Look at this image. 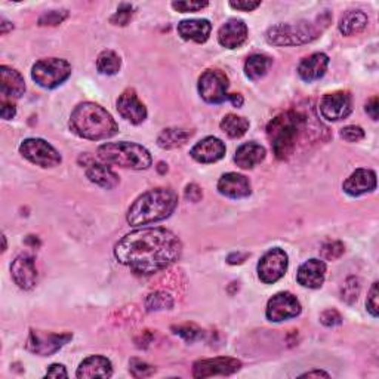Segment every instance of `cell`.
Returning <instances> with one entry per match:
<instances>
[{"label":"cell","instance_id":"f1b7e54d","mask_svg":"<svg viewBox=\"0 0 379 379\" xmlns=\"http://www.w3.org/2000/svg\"><path fill=\"white\" fill-rule=\"evenodd\" d=\"M193 132L185 131L181 127H169L162 131V134L157 138V145L163 150H174L178 147H183L192 138Z\"/></svg>","mask_w":379,"mask_h":379},{"label":"cell","instance_id":"4316f807","mask_svg":"<svg viewBox=\"0 0 379 379\" xmlns=\"http://www.w3.org/2000/svg\"><path fill=\"white\" fill-rule=\"evenodd\" d=\"M86 176L89 178V181L91 183L107 190H112L119 184L117 174L113 172L108 166L101 163L89 165L86 169Z\"/></svg>","mask_w":379,"mask_h":379},{"label":"cell","instance_id":"83f0119b","mask_svg":"<svg viewBox=\"0 0 379 379\" xmlns=\"http://www.w3.org/2000/svg\"><path fill=\"white\" fill-rule=\"evenodd\" d=\"M367 23L369 18L363 11H348L339 21V32L344 36H354L362 33Z\"/></svg>","mask_w":379,"mask_h":379},{"label":"cell","instance_id":"44dd1931","mask_svg":"<svg viewBox=\"0 0 379 379\" xmlns=\"http://www.w3.org/2000/svg\"><path fill=\"white\" fill-rule=\"evenodd\" d=\"M247 39V25L242 19H228V21L219 28L218 41L227 49H236L242 46Z\"/></svg>","mask_w":379,"mask_h":379},{"label":"cell","instance_id":"2e32d148","mask_svg":"<svg viewBox=\"0 0 379 379\" xmlns=\"http://www.w3.org/2000/svg\"><path fill=\"white\" fill-rule=\"evenodd\" d=\"M117 112L132 125L143 123L147 119V108L143 104V101H139V98L134 89H126V91L119 96Z\"/></svg>","mask_w":379,"mask_h":379},{"label":"cell","instance_id":"d6986e66","mask_svg":"<svg viewBox=\"0 0 379 379\" xmlns=\"http://www.w3.org/2000/svg\"><path fill=\"white\" fill-rule=\"evenodd\" d=\"M0 91H2L3 101L21 98L25 92L24 77L17 70L2 65L0 67Z\"/></svg>","mask_w":379,"mask_h":379},{"label":"cell","instance_id":"8d00e7d4","mask_svg":"<svg viewBox=\"0 0 379 379\" xmlns=\"http://www.w3.org/2000/svg\"><path fill=\"white\" fill-rule=\"evenodd\" d=\"M132 11H134L132 5L122 3L121 6H119L117 12L112 18H110V23L114 25H126L129 21H131V18L134 15Z\"/></svg>","mask_w":379,"mask_h":379},{"label":"cell","instance_id":"db71d44e","mask_svg":"<svg viewBox=\"0 0 379 379\" xmlns=\"http://www.w3.org/2000/svg\"><path fill=\"white\" fill-rule=\"evenodd\" d=\"M158 171H161L162 174L167 172V165H165L163 162H162V163H158Z\"/></svg>","mask_w":379,"mask_h":379},{"label":"cell","instance_id":"74e56055","mask_svg":"<svg viewBox=\"0 0 379 379\" xmlns=\"http://www.w3.org/2000/svg\"><path fill=\"white\" fill-rule=\"evenodd\" d=\"M345 252V247L341 242H331V243H326L322 246L320 249V254L325 259H327V261H335V259L341 258Z\"/></svg>","mask_w":379,"mask_h":379},{"label":"cell","instance_id":"5b68a950","mask_svg":"<svg viewBox=\"0 0 379 379\" xmlns=\"http://www.w3.org/2000/svg\"><path fill=\"white\" fill-rule=\"evenodd\" d=\"M331 15L325 14L318 17L316 21H301L295 24H277L268 30L265 39L274 46H298L310 43L323 33L329 25Z\"/></svg>","mask_w":379,"mask_h":379},{"label":"cell","instance_id":"4dcf8cb0","mask_svg":"<svg viewBox=\"0 0 379 379\" xmlns=\"http://www.w3.org/2000/svg\"><path fill=\"white\" fill-rule=\"evenodd\" d=\"M221 131L230 138H240L249 129V121L237 114H227L221 121Z\"/></svg>","mask_w":379,"mask_h":379},{"label":"cell","instance_id":"ffe728a7","mask_svg":"<svg viewBox=\"0 0 379 379\" xmlns=\"http://www.w3.org/2000/svg\"><path fill=\"white\" fill-rule=\"evenodd\" d=\"M218 192L228 198H245L251 194V183L245 175L228 172L218 181Z\"/></svg>","mask_w":379,"mask_h":379},{"label":"cell","instance_id":"7c38bea8","mask_svg":"<svg viewBox=\"0 0 379 379\" xmlns=\"http://www.w3.org/2000/svg\"><path fill=\"white\" fill-rule=\"evenodd\" d=\"M301 314V304L291 292H278L267 304L265 316L273 323H280Z\"/></svg>","mask_w":379,"mask_h":379},{"label":"cell","instance_id":"4fadbf2b","mask_svg":"<svg viewBox=\"0 0 379 379\" xmlns=\"http://www.w3.org/2000/svg\"><path fill=\"white\" fill-rule=\"evenodd\" d=\"M318 110L323 119L329 122H338L350 116L353 112L351 95L344 91L326 94L318 104Z\"/></svg>","mask_w":379,"mask_h":379},{"label":"cell","instance_id":"836d02e7","mask_svg":"<svg viewBox=\"0 0 379 379\" xmlns=\"http://www.w3.org/2000/svg\"><path fill=\"white\" fill-rule=\"evenodd\" d=\"M358 294H360V282H358V278L356 277H350L342 286V291H341L342 301L353 304L357 299Z\"/></svg>","mask_w":379,"mask_h":379},{"label":"cell","instance_id":"e575fe53","mask_svg":"<svg viewBox=\"0 0 379 379\" xmlns=\"http://www.w3.org/2000/svg\"><path fill=\"white\" fill-rule=\"evenodd\" d=\"M172 331L183 336L187 342H194L197 339H201L203 336L202 329H198L196 325H183V326H174Z\"/></svg>","mask_w":379,"mask_h":379},{"label":"cell","instance_id":"3957f363","mask_svg":"<svg viewBox=\"0 0 379 379\" xmlns=\"http://www.w3.org/2000/svg\"><path fill=\"white\" fill-rule=\"evenodd\" d=\"M72 131L85 139L101 141L114 136L119 132V126L113 116L105 108L94 103L79 104L70 116Z\"/></svg>","mask_w":379,"mask_h":379},{"label":"cell","instance_id":"60d3db41","mask_svg":"<svg viewBox=\"0 0 379 379\" xmlns=\"http://www.w3.org/2000/svg\"><path fill=\"white\" fill-rule=\"evenodd\" d=\"M378 296H379V292H378V282H375V283L372 285V287H371V291H369L367 301H366L367 311L371 313L373 317H378V314H379Z\"/></svg>","mask_w":379,"mask_h":379},{"label":"cell","instance_id":"1f68e13d","mask_svg":"<svg viewBox=\"0 0 379 379\" xmlns=\"http://www.w3.org/2000/svg\"><path fill=\"white\" fill-rule=\"evenodd\" d=\"M122 67V59L114 51H104L98 55L96 68L101 74L113 76L117 74Z\"/></svg>","mask_w":379,"mask_h":379},{"label":"cell","instance_id":"5bb4252c","mask_svg":"<svg viewBox=\"0 0 379 379\" xmlns=\"http://www.w3.org/2000/svg\"><path fill=\"white\" fill-rule=\"evenodd\" d=\"M242 362L232 357H216L209 360H198L193 365L194 378H209L216 375H233L240 371Z\"/></svg>","mask_w":379,"mask_h":379},{"label":"cell","instance_id":"7a4b0ae2","mask_svg":"<svg viewBox=\"0 0 379 379\" xmlns=\"http://www.w3.org/2000/svg\"><path fill=\"white\" fill-rule=\"evenodd\" d=\"M178 205V196L171 188H154L139 196L127 209V223L139 227L169 218Z\"/></svg>","mask_w":379,"mask_h":379},{"label":"cell","instance_id":"9c48e42d","mask_svg":"<svg viewBox=\"0 0 379 379\" xmlns=\"http://www.w3.org/2000/svg\"><path fill=\"white\" fill-rule=\"evenodd\" d=\"M21 153L27 161L42 167H54L61 163V156L57 150L41 138H28L19 145Z\"/></svg>","mask_w":379,"mask_h":379},{"label":"cell","instance_id":"ee69618b","mask_svg":"<svg viewBox=\"0 0 379 379\" xmlns=\"http://www.w3.org/2000/svg\"><path fill=\"white\" fill-rule=\"evenodd\" d=\"M230 6L237 11H245L251 12L258 6H261V2H254V0H237V2H230Z\"/></svg>","mask_w":379,"mask_h":379},{"label":"cell","instance_id":"f35d334b","mask_svg":"<svg viewBox=\"0 0 379 379\" xmlns=\"http://www.w3.org/2000/svg\"><path fill=\"white\" fill-rule=\"evenodd\" d=\"M68 17L65 9H59V11H49L39 18V25H58L61 24Z\"/></svg>","mask_w":379,"mask_h":379},{"label":"cell","instance_id":"f907efd6","mask_svg":"<svg viewBox=\"0 0 379 379\" xmlns=\"http://www.w3.org/2000/svg\"><path fill=\"white\" fill-rule=\"evenodd\" d=\"M228 101H230L234 107H242L243 105V96L238 95V94L228 95Z\"/></svg>","mask_w":379,"mask_h":379},{"label":"cell","instance_id":"ab89813d","mask_svg":"<svg viewBox=\"0 0 379 379\" xmlns=\"http://www.w3.org/2000/svg\"><path fill=\"white\" fill-rule=\"evenodd\" d=\"M341 138H344L348 143H358L365 138V131L360 126L350 125L341 129Z\"/></svg>","mask_w":379,"mask_h":379},{"label":"cell","instance_id":"8fae6325","mask_svg":"<svg viewBox=\"0 0 379 379\" xmlns=\"http://www.w3.org/2000/svg\"><path fill=\"white\" fill-rule=\"evenodd\" d=\"M287 270V254L280 247L270 249L258 263V276L265 285L280 280Z\"/></svg>","mask_w":379,"mask_h":379},{"label":"cell","instance_id":"6da1fadb","mask_svg":"<svg viewBox=\"0 0 379 379\" xmlns=\"http://www.w3.org/2000/svg\"><path fill=\"white\" fill-rule=\"evenodd\" d=\"M181 252V240L166 228L135 230L114 246L117 261L138 274H154L165 270L178 261Z\"/></svg>","mask_w":379,"mask_h":379},{"label":"cell","instance_id":"603a6c76","mask_svg":"<svg viewBox=\"0 0 379 379\" xmlns=\"http://www.w3.org/2000/svg\"><path fill=\"white\" fill-rule=\"evenodd\" d=\"M329 65V57L326 54L317 52L310 57L304 58L301 64L298 67V74L304 82H314L322 79L326 74V70Z\"/></svg>","mask_w":379,"mask_h":379},{"label":"cell","instance_id":"277c9868","mask_svg":"<svg viewBox=\"0 0 379 379\" xmlns=\"http://www.w3.org/2000/svg\"><path fill=\"white\" fill-rule=\"evenodd\" d=\"M304 126V116L296 112H286L274 117L267 126V136L278 161L292 156L296 139Z\"/></svg>","mask_w":379,"mask_h":379},{"label":"cell","instance_id":"cb8c5ba5","mask_svg":"<svg viewBox=\"0 0 379 379\" xmlns=\"http://www.w3.org/2000/svg\"><path fill=\"white\" fill-rule=\"evenodd\" d=\"M212 25L207 19H184L178 24V34L184 41L205 43L211 36Z\"/></svg>","mask_w":379,"mask_h":379},{"label":"cell","instance_id":"7402d4cb","mask_svg":"<svg viewBox=\"0 0 379 379\" xmlns=\"http://www.w3.org/2000/svg\"><path fill=\"white\" fill-rule=\"evenodd\" d=\"M326 277V264L322 259H310L299 267L296 280L298 283L308 289L322 287Z\"/></svg>","mask_w":379,"mask_h":379},{"label":"cell","instance_id":"c3c4849f","mask_svg":"<svg viewBox=\"0 0 379 379\" xmlns=\"http://www.w3.org/2000/svg\"><path fill=\"white\" fill-rule=\"evenodd\" d=\"M378 108H379L378 96H372L366 104V113L371 116L372 121H378Z\"/></svg>","mask_w":379,"mask_h":379},{"label":"cell","instance_id":"bcb514c9","mask_svg":"<svg viewBox=\"0 0 379 379\" xmlns=\"http://www.w3.org/2000/svg\"><path fill=\"white\" fill-rule=\"evenodd\" d=\"M0 114L5 121H11L17 114V108L12 104V101H2V110H0Z\"/></svg>","mask_w":379,"mask_h":379},{"label":"cell","instance_id":"8992f818","mask_svg":"<svg viewBox=\"0 0 379 379\" xmlns=\"http://www.w3.org/2000/svg\"><path fill=\"white\" fill-rule=\"evenodd\" d=\"M98 157L107 165H116L134 171L148 169L153 163L147 148L135 143H107L98 148Z\"/></svg>","mask_w":379,"mask_h":379},{"label":"cell","instance_id":"52a82bcc","mask_svg":"<svg viewBox=\"0 0 379 379\" xmlns=\"http://www.w3.org/2000/svg\"><path fill=\"white\" fill-rule=\"evenodd\" d=\"M72 76V65L63 58H45L32 68V79L45 89H54L63 85Z\"/></svg>","mask_w":379,"mask_h":379},{"label":"cell","instance_id":"681fc988","mask_svg":"<svg viewBox=\"0 0 379 379\" xmlns=\"http://www.w3.org/2000/svg\"><path fill=\"white\" fill-rule=\"evenodd\" d=\"M247 256H249V254H240V252L232 254L230 256H228V264H232V265L242 264V263H245V259H246Z\"/></svg>","mask_w":379,"mask_h":379},{"label":"cell","instance_id":"484cf974","mask_svg":"<svg viewBox=\"0 0 379 379\" xmlns=\"http://www.w3.org/2000/svg\"><path fill=\"white\" fill-rule=\"evenodd\" d=\"M265 148L258 143H246L237 148L234 162L242 169H252L265 158Z\"/></svg>","mask_w":379,"mask_h":379},{"label":"cell","instance_id":"816d5d0a","mask_svg":"<svg viewBox=\"0 0 379 379\" xmlns=\"http://www.w3.org/2000/svg\"><path fill=\"white\" fill-rule=\"evenodd\" d=\"M12 28H14L12 23H9V21H6L5 18H2V24H0V33L6 34L9 32V30H12Z\"/></svg>","mask_w":379,"mask_h":379},{"label":"cell","instance_id":"d4e9b609","mask_svg":"<svg viewBox=\"0 0 379 379\" xmlns=\"http://www.w3.org/2000/svg\"><path fill=\"white\" fill-rule=\"evenodd\" d=\"M113 375V365L104 356H91L79 366L77 378H110Z\"/></svg>","mask_w":379,"mask_h":379},{"label":"cell","instance_id":"d6a6232c","mask_svg":"<svg viewBox=\"0 0 379 379\" xmlns=\"http://www.w3.org/2000/svg\"><path fill=\"white\" fill-rule=\"evenodd\" d=\"M145 307L148 311H162V310H171L174 307V298L166 292H154L150 294L145 299Z\"/></svg>","mask_w":379,"mask_h":379},{"label":"cell","instance_id":"9a60e30c","mask_svg":"<svg viewBox=\"0 0 379 379\" xmlns=\"http://www.w3.org/2000/svg\"><path fill=\"white\" fill-rule=\"evenodd\" d=\"M11 273L14 282L18 287L30 291L37 283V270L34 264V258L28 254L18 255L11 265Z\"/></svg>","mask_w":379,"mask_h":379},{"label":"cell","instance_id":"f5cc1de1","mask_svg":"<svg viewBox=\"0 0 379 379\" xmlns=\"http://www.w3.org/2000/svg\"><path fill=\"white\" fill-rule=\"evenodd\" d=\"M313 376H325L329 378V373L323 372V371H313V372H307L304 375H301V378H313Z\"/></svg>","mask_w":379,"mask_h":379},{"label":"cell","instance_id":"e0dca14e","mask_svg":"<svg viewBox=\"0 0 379 379\" xmlns=\"http://www.w3.org/2000/svg\"><path fill=\"white\" fill-rule=\"evenodd\" d=\"M225 144L216 136H207L198 141L190 154L198 163H215L225 156Z\"/></svg>","mask_w":379,"mask_h":379},{"label":"cell","instance_id":"d590c367","mask_svg":"<svg viewBox=\"0 0 379 379\" xmlns=\"http://www.w3.org/2000/svg\"><path fill=\"white\" fill-rule=\"evenodd\" d=\"M129 372H131V375L134 378H147V376H152L154 375L156 369L148 365L143 360H138V358H132L131 362H129Z\"/></svg>","mask_w":379,"mask_h":379},{"label":"cell","instance_id":"7bdbcfd3","mask_svg":"<svg viewBox=\"0 0 379 379\" xmlns=\"http://www.w3.org/2000/svg\"><path fill=\"white\" fill-rule=\"evenodd\" d=\"M320 322L327 327H335L342 323V316L332 308V310H326L320 314Z\"/></svg>","mask_w":379,"mask_h":379},{"label":"cell","instance_id":"ba28073f","mask_svg":"<svg viewBox=\"0 0 379 379\" xmlns=\"http://www.w3.org/2000/svg\"><path fill=\"white\" fill-rule=\"evenodd\" d=\"M228 77L221 70H206L198 79V94L209 104L228 101Z\"/></svg>","mask_w":379,"mask_h":379},{"label":"cell","instance_id":"11a10c76","mask_svg":"<svg viewBox=\"0 0 379 379\" xmlns=\"http://www.w3.org/2000/svg\"><path fill=\"white\" fill-rule=\"evenodd\" d=\"M2 238H3V251H6V237L3 236Z\"/></svg>","mask_w":379,"mask_h":379},{"label":"cell","instance_id":"b9f144b4","mask_svg":"<svg viewBox=\"0 0 379 379\" xmlns=\"http://www.w3.org/2000/svg\"><path fill=\"white\" fill-rule=\"evenodd\" d=\"M207 5V2H188L187 0V2H174L172 8L178 12H197Z\"/></svg>","mask_w":379,"mask_h":379},{"label":"cell","instance_id":"f546056e","mask_svg":"<svg viewBox=\"0 0 379 379\" xmlns=\"http://www.w3.org/2000/svg\"><path fill=\"white\" fill-rule=\"evenodd\" d=\"M273 64V59L264 54H254L246 59L245 73L251 81H259L264 77Z\"/></svg>","mask_w":379,"mask_h":379},{"label":"cell","instance_id":"7dc6e473","mask_svg":"<svg viewBox=\"0 0 379 379\" xmlns=\"http://www.w3.org/2000/svg\"><path fill=\"white\" fill-rule=\"evenodd\" d=\"M68 373L65 371V367L63 365H52V366H49L48 369V372H46V378H67Z\"/></svg>","mask_w":379,"mask_h":379},{"label":"cell","instance_id":"ac0fdd59","mask_svg":"<svg viewBox=\"0 0 379 379\" xmlns=\"http://www.w3.org/2000/svg\"><path fill=\"white\" fill-rule=\"evenodd\" d=\"M342 188L348 196L353 197L371 193L376 188V174L371 169H357L345 179Z\"/></svg>","mask_w":379,"mask_h":379},{"label":"cell","instance_id":"30bf717a","mask_svg":"<svg viewBox=\"0 0 379 379\" xmlns=\"http://www.w3.org/2000/svg\"><path fill=\"white\" fill-rule=\"evenodd\" d=\"M73 335L72 334H48L42 331H34L32 329L27 339V350L33 354L37 356H52L57 351L61 350V348L68 342L72 341Z\"/></svg>","mask_w":379,"mask_h":379},{"label":"cell","instance_id":"f6af8a7d","mask_svg":"<svg viewBox=\"0 0 379 379\" xmlns=\"http://www.w3.org/2000/svg\"><path fill=\"white\" fill-rule=\"evenodd\" d=\"M202 197H203V192H202V188L198 187L197 184L187 185V188H185V198H187V201L196 203V202H201Z\"/></svg>","mask_w":379,"mask_h":379}]
</instances>
